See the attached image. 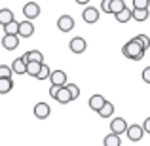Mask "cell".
I'll use <instances>...</instances> for the list:
<instances>
[{"instance_id": "obj_1", "label": "cell", "mask_w": 150, "mask_h": 146, "mask_svg": "<svg viewBox=\"0 0 150 146\" xmlns=\"http://www.w3.org/2000/svg\"><path fill=\"white\" fill-rule=\"evenodd\" d=\"M122 53H124V57L131 59V61H143L146 49L143 48V44H141L137 38H131V40H129L127 44L122 48Z\"/></svg>"}, {"instance_id": "obj_2", "label": "cell", "mask_w": 150, "mask_h": 146, "mask_svg": "<svg viewBox=\"0 0 150 146\" xmlns=\"http://www.w3.org/2000/svg\"><path fill=\"white\" fill-rule=\"evenodd\" d=\"M144 133H146V131H144L143 125L133 123V125H129V127H127V133H125V135H127V139L131 140V142H139V140L143 139Z\"/></svg>"}, {"instance_id": "obj_3", "label": "cell", "mask_w": 150, "mask_h": 146, "mask_svg": "<svg viewBox=\"0 0 150 146\" xmlns=\"http://www.w3.org/2000/svg\"><path fill=\"white\" fill-rule=\"evenodd\" d=\"M19 34H4L2 36V46H4V49H8V51H13V49H17L19 48Z\"/></svg>"}, {"instance_id": "obj_4", "label": "cell", "mask_w": 150, "mask_h": 146, "mask_svg": "<svg viewBox=\"0 0 150 146\" xmlns=\"http://www.w3.org/2000/svg\"><path fill=\"white\" fill-rule=\"evenodd\" d=\"M23 15H25V19H36L38 15H40V6H38L36 2H27L25 6H23Z\"/></svg>"}, {"instance_id": "obj_5", "label": "cell", "mask_w": 150, "mask_h": 146, "mask_svg": "<svg viewBox=\"0 0 150 146\" xmlns=\"http://www.w3.org/2000/svg\"><path fill=\"white\" fill-rule=\"evenodd\" d=\"M127 121L124 120V118H114L112 121H110V131L116 133V135H124V133H127Z\"/></svg>"}, {"instance_id": "obj_6", "label": "cell", "mask_w": 150, "mask_h": 146, "mask_svg": "<svg viewBox=\"0 0 150 146\" xmlns=\"http://www.w3.org/2000/svg\"><path fill=\"white\" fill-rule=\"evenodd\" d=\"M57 29L61 30V32H70V30L74 29V19L70 17V15H61V17L57 19Z\"/></svg>"}, {"instance_id": "obj_7", "label": "cell", "mask_w": 150, "mask_h": 146, "mask_svg": "<svg viewBox=\"0 0 150 146\" xmlns=\"http://www.w3.org/2000/svg\"><path fill=\"white\" fill-rule=\"evenodd\" d=\"M69 48H70V51H72V53L80 55V53H84V51H86L88 44H86V40H84L82 36H76V38H72V40H70Z\"/></svg>"}, {"instance_id": "obj_8", "label": "cell", "mask_w": 150, "mask_h": 146, "mask_svg": "<svg viewBox=\"0 0 150 146\" xmlns=\"http://www.w3.org/2000/svg\"><path fill=\"white\" fill-rule=\"evenodd\" d=\"M82 17H84L86 23H89V25H93V23L99 21V10L93 6H88L84 11H82Z\"/></svg>"}, {"instance_id": "obj_9", "label": "cell", "mask_w": 150, "mask_h": 146, "mask_svg": "<svg viewBox=\"0 0 150 146\" xmlns=\"http://www.w3.org/2000/svg\"><path fill=\"white\" fill-rule=\"evenodd\" d=\"M33 34H34V25L30 19H25L19 23V36L21 38H30Z\"/></svg>"}, {"instance_id": "obj_10", "label": "cell", "mask_w": 150, "mask_h": 146, "mask_svg": "<svg viewBox=\"0 0 150 146\" xmlns=\"http://www.w3.org/2000/svg\"><path fill=\"white\" fill-rule=\"evenodd\" d=\"M50 114H51V108H50L48 102H36V104H34V116H36L38 120H46Z\"/></svg>"}, {"instance_id": "obj_11", "label": "cell", "mask_w": 150, "mask_h": 146, "mask_svg": "<svg viewBox=\"0 0 150 146\" xmlns=\"http://www.w3.org/2000/svg\"><path fill=\"white\" fill-rule=\"evenodd\" d=\"M50 82H51V85H67V72L65 70H53L51 72V76H50Z\"/></svg>"}, {"instance_id": "obj_12", "label": "cell", "mask_w": 150, "mask_h": 146, "mask_svg": "<svg viewBox=\"0 0 150 146\" xmlns=\"http://www.w3.org/2000/svg\"><path fill=\"white\" fill-rule=\"evenodd\" d=\"M105 104H106V99L103 97V95H91V97H89V101H88V106L91 110H95V112H99Z\"/></svg>"}, {"instance_id": "obj_13", "label": "cell", "mask_w": 150, "mask_h": 146, "mask_svg": "<svg viewBox=\"0 0 150 146\" xmlns=\"http://www.w3.org/2000/svg\"><path fill=\"white\" fill-rule=\"evenodd\" d=\"M122 135H116V133H112L110 131L108 135L103 139V146H122V139H120Z\"/></svg>"}, {"instance_id": "obj_14", "label": "cell", "mask_w": 150, "mask_h": 146, "mask_svg": "<svg viewBox=\"0 0 150 146\" xmlns=\"http://www.w3.org/2000/svg\"><path fill=\"white\" fill-rule=\"evenodd\" d=\"M11 68H13V74H27V61L23 59V55L11 63Z\"/></svg>"}, {"instance_id": "obj_15", "label": "cell", "mask_w": 150, "mask_h": 146, "mask_svg": "<svg viewBox=\"0 0 150 146\" xmlns=\"http://www.w3.org/2000/svg\"><path fill=\"white\" fill-rule=\"evenodd\" d=\"M11 21H15V15H13V11L11 10H8V8H2L0 10V25H8V23H11Z\"/></svg>"}, {"instance_id": "obj_16", "label": "cell", "mask_w": 150, "mask_h": 146, "mask_svg": "<svg viewBox=\"0 0 150 146\" xmlns=\"http://www.w3.org/2000/svg\"><path fill=\"white\" fill-rule=\"evenodd\" d=\"M23 59H25L27 63H29V61L44 63V55H42V51H38V49H30V51H27V53L23 55Z\"/></svg>"}, {"instance_id": "obj_17", "label": "cell", "mask_w": 150, "mask_h": 146, "mask_svg": "<svg viewBox=\"0 0 150 146\" xmlns=\"http://www.w3.org/2000/svg\"><path fill=\"white\" fill-rule=\"evenodd\" d=\"M55 101L59 102V104H67V102H70L72 101V95H70V91H69V87H61V91H59V95H57V99Z\"/></svg>"}, {"instance_id": "obj_18", "label": "cell", "mask_w": 150, "mask_h": 146, "mask_svg": "<svg viewBox=\"0 0 150 146\" xmlns=\"http://www.w3.org/2000/svg\"><path fill=\"white\" fill-rule=\"evenodd\" d=\"M42 65H44V63L29 61V63H27V74H30V76L36 78V76H38V72H40V68H42Z\"/></svg>"}, {"instance_id": "obj_19", "label": "cell", "mask_w": 150, "mask_h": 146, "mask_svg": "<svg viewBox=\"0 0 150 146\" xmlns=\"http://www.w3.org/2000/svg\"><path fill=\"white\" fill-rule=\"evenodd\" d=\"M114 17H116L118 23H122V25H124V23H127V21H131V19H133V10H127V8H125L124 11H120V13L114 15Z\"/></svg>"}, {"instance_id": "obj_20", "label": "cell", "mask_w": 150, "mask_h": 146, "mask_svg": "<svg viewBox=\"0 0 150 146\" xmlns=\"http://www.w3.org/2000/svg\"><path fill=\"white\" fill-rule=\"evenodd\" d=\"M124 10H125V2L124 0H112V2H110V13L112 15H118Z\"/></svg>"}, {"instance_id": "obj_21", "label": "cell", "mask_w": 150, "mask_h": 146, "mask_svg": "<svg viewBox=\"0 0 150 146\" xmlns=\"http://www.w3.org/2000/svg\"><path fill=\"white\" fill-rule=\"evenodd\" d=\"M11 87H13V82H11V78H0V93H2V95L10 93Z\"/></svg>"}, {"instance_id": "obj_22", "label": "cell", "mask_w": 150, "mask_h": 146, "mask_svg": "<svg viewBox=\"0 0 150 146\" xmlns=\"http://www.w3.org/2000/svg\"><path fill=\"white\" fill-rule=\"evenodd\" d=\"M97 114H99L101 118H105V120H106V118H110V116L114 114V104H112V102H108V101H106V104L103 106V108H101Z\"/></svg>"}, {"instance_id": "obj_23", "label": "cell", "mask_w": 150, "mask_h": 146, "mask_svg": "<svg viewBox=\"0 0 150 146\" xmlns=\"http://www.w3.org/2000/svg\"><path fill=\"white\" fill-rule=\"evenodd\" d=\"M133 19L139 23L146 21L148 19V10H139V8H133Z\"/></svg>"}, {"instance_id": "obj_24", "label": "cell", "mask_w": 150, "mask_h": 146, "mask_svg": "<svg viewBox=\"0 0 150 146\" xmlns=\"http://www.w3.org/2000/svg\"><path fill=\"white\" fill-rule=\"evenodd\" d=\"M4 34H19V23L11 21L8 25H4Z\"/></svg>"}, {"instance_id": "obj_25", "label": "cell", "mask_w": 150, "mask_h": 146, "mask_svg": "<svg viewBox=\"0 0 150 146\" xmlns=\"http://www.w3.org/2000/svg\"><path fill=\"white\" fill-rule=\"evenodd\" d=\"M51 72H53V70H51V68H50L48 65H42V68H40V72H38L36 80H50Z\"/></svg>"}, {"instance_id": "obj_26", "label": "cell", "mask_w": 150, "mask_h": 146, "mask_svg": "<svg viewBox=\"0 0 150 146\" xmlns=\"http://www.w3.org/2000/svg\"><path fill=\"white\" fill-rule=\"evenodd\" d=\"M13 76V68L8 65H0V78H11Z\"/></svg>"}, {"instance_id": "obj_27", "label": "cell", "mask_w": 150, "mask_h": 146, "mask_svg": "<svg viewBox=\"0 0 150 146\" xmlns=\"http://www.w3.org/2000/svg\"><path fill=\"white\" fill-rule=\"evenodd\" d=\"M67 87H69L70 95H72V101H74V99H78V97H80V87H78L76 84H67Z\"/></svg>"}, {"instance_id": "obj_28", "label": "cell", "mask_w": 150, "mask_h": 146, "mask_svg": "<svg viewBox=\"0 0 150 146\" xmlns=\"http://www.w3.org/2000/svg\"><path fill=\"white\" fill-rule=\"evenodd\" d=\"M150 0H133V8H139V10H148Z\"/></svg>"}, {"instance_id": "obj_29", "label": "cell", "mask_w": 150, "mask_h": 146, "mask_svg": "<svg viewBox=\"0 0 150 146\" xmlns=\"http://www.w3.org/2000/svg\"><path fill=\"white\" fill-rule=\"evenodd\" d=\"M135 38L141 42V44H143V48H144V49H148V48H150V38L146 36V34H137Z\"/></svg>"}, {"instance_id": "obj_30", "label": "cell", "mask_w": 150, "mask_h": 146, "mask_svg": "<svg viewBox=\"0 0 150 146\" xmlns=\"http://www.w3.org/2000/svg\"><path fill=\"white\" fill-rule=\"evenodd\" d=\"M63 87H65V85H63ZM59 91H61V85H51V87H50V97L51 99H57Z\"/></svg>"}, {"instance_id": "obj_31", "label": "cell", "mask_w": 150, "mask_h": 146, "mask_svg": "<svg viewBox=\"0 0 150 146\" xmlns=\"http://www.w3.org/2000/svg\"><path fill=\"white\" fill-rule=\"evenodd\" d=\"M141 76H143V82H144V84H150V66H146V68L143 70V74H141Z\"/></svg>"}, {"instance_id": "obj_32", "label": "cell", "mask_w": 150, "mask_h": 146, "mask_svg": "<svg viewBox=\"0 0 150 146\" xmlns=\"http://www.w3.org/2000/svg\"><path fill=\"white\" fill-rule=\"evenodd\" d=\"M110 2H112V0H103L101 2V10L105 11V13H110Z\"/></svg>"}, {"instance_id": "obj_33", "label": "cell", "mask_w": 150, "mask_h": 146, "mask_svg": "<svg viewBox=\"0 0 150 146\" xmlns=\"http://www.w3.org/2000/svg\"><path fill=\"white\" fill-rule=\"evenodd\" d=\"M143 127H144V131H146V133H150V118H146V120H144Z\"/></svg>"}, {"instance_id": "obj_34", "label": "cell", "mask_w": 150, "mask_h": 146, "mask_svg": "<svg viewBox=\"0 0 150 146\" xmlns=\"http://www.w3.org/2000/svg\"><path fill=\"white\" fill-rule=\"evenodd\" d=\"M74 2H76V4H82V6H86V4H89L91 0H74Z\"/></svg>"}]
</instances>
